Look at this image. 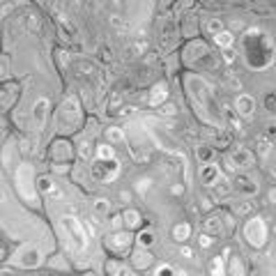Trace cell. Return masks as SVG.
<instances>
[{
    "label": "cell",
    "instance_id": "52a82bcc",
    "mask_svg": "<svg viewBox=\"0 0 276 276\" xmlns=\"http://www.w3.org/2000/svg\"><path fill=\"white\" fill-rule=\"evenodd\" d=\"M235 108H237V113H240L242 118H251L253 115V111H256V99L251 95H237V99H235Z\"/></svg>",
    "mask_w": 276,
    "mask_h": 276
},
{
    "label": "cell",
    "instance_id": "8d00e7d4",
    "mask_svg": "<svg viewBox=\"0 0 276 276\" xmlns=\"http://www.w3.org/2000/svg\"><path fill=\"white\" fill-rule=\"evenodd\" d=\"M120 198H122V200H131V193H129V191H122Z\"/></svg>",
    "mask_w": 276,
    "mask_h": 276
},
{
    "label": "cell",
    "instance_id": "9c48e42d",
    "mask_svg": "<svg viewBox=\"0 0 276 276\" xmlns=\"http://www.w3.org/2000/svg\"><path fill=\"white\" fill-rule=\"evenodd\" d=\"M235 189L244 193V196H253L256 191H258V184L251 180L249 175H237V180H235Z\"/></svg>",
    "mask_w": 276,
    "mask_h": 276
},
{
    "label": "cell",
    "instance_id": "4316f807",
    "mask_svg": "<svg viewBox=\"0 0 276 276\" xmlns=\"http://www.w3.org/2000/svg\"><path fill=\"white\" fill-rule=\"evenodd\" d=\"M58 147H60V150H58V156H60V159H65V156H71V150H65V147H69L67 143H58ZM53 156H55V150H53Z\"/></svg>",
    "mask_w": 276,
    "mask_h": 276
},
{
    "label": "cell",
    "instance_id": "30bf717a",
    "mask_svg": "<svg viewBox=\"0 0 276 276\" xmlns=\"http://www.w3.org/2000/svg\"><path fill=\"white\" fill-rule=\"evenodd\" d=\"M166 97H168V86H166V83H156V86L152 87V95H150L147 102L152 104V106H159L161 102H166Z\"/></svg>",
    "mask_w": 276,
    "mask_h": 276
},
{
    "label": "cell",
    "instance_id": "f1b7e54d",
    "mask_svg": "<svg viewBox=\"0 0 276 276\" xmlns=\"http://www.w3.org/2000/svg\"><path fill=\"white\" fill-rule=\"evenodd\" d=\"M198 244H200V246H203V249H207V246H212V235H200V237H198Z\"/></svg>",
    "mask_w": 276,
    "mask_h": 276
},
{
    "label": "cell",
    "instance_id": "74e56055",
    "mask_svg": "<svg viewBox=\"0 0 276 276\" xmlns=\"http://www.w3.org/2000/svg\"><path fill=\"white\" fill-rule=\"evenodd\" d=\"M108 2H113V7H118V9H120V0H108Z\"/></svg>",
    "mask_w": 276,
    "mask_h": 276
},
{
    "label": "cell",
    "instance_id": "ab89813d",
    "mask_svg": "<svg viewBox=\"0 0 276 276\" xmlns=\"http://www.w3.org/2000/svg\"><path fill=\"white\" fill-rule=\"evenodd\" d=\"M0 2H2V0H0Z\"/></svg>",
    "mask_w": 276,
    "mask_h": 276
},
{
    "label": "cell",
    "instance_id": "836d02e7",
    "mask_svg": "<svg viewBox=\"0 0 276 276\" xmlns=\"http://www.w3.org/2000/svg\"><path fill=\"white\" fill-rule=\"evenodd\" d=\"M156 276H172V269L171 267H159V272H156Z\"/></svg>",
    "mask_w": 276,
    "mask_h": 276
},
{
    "label": "cell",
    "instance_id": "7402d4cb",
    "mask_svg": "<svg viewBox=\"0 0 276 276\" xmlns=\"http://www.w3.org/2000/svg\"><path fill=\"white\" fill-rule=\"evenodd\" d=\"M108 274H113V276H127V269L122 267V265H118V262H108Z\"/></svg>",
    "mask_w": 276,
    "mask_h": 276
},
{
    "label": "cell",
    "instance_id": "f546056e",
    "mask_svg": "<svg viewBox=\"0 0 276 276\" xmlns=\"http://www.w3.org/2000/svg\"><path fill=\"white\" fill-rule=\"evenodd\" d=\"M224 62H228V65L235 62V53L230 51V49H224Z\"/></svg>",
    "mask_w": 276,
    "mask_h": 276
},
{
    "label": "cell",
    "instance_id": "7a4b0ae2",
    "mask_svg": "<svg viewBox=\"0 0 276 276\" xmlns=\"http://www.w3.org/2000/svg\"><path fill=\"white\" fill-rule=\"evenodd\" d=\"M244 237H246L249 244H253V246H262V244H265V240H267V225L262 221V216H253V219L246 221Z\"/></svg>",
    "mask_w": 276,
    "mask_h": 276
},
{
    "label": "cell",
    "instance_id": "d4e9b609",
    "mask_svg": "<svg viewBox=\"0 0 276 276\" xmlns=\"http://www.w3.org/2000/svg\"><path fill=\"white\" fill-rule=\"evenodd\" d=\"M106 138H108V140H111V143H118V140H122V131L120 129H115V127H113V129H106Z\"/></svg>",
    "mask_w": 276,
    "mask_h": 276
},
{
    "label": "cell",
    "instance_id": "d6986e66",
    "mask_svg": "<svg viewBox=\"0 0 276 276\" xmlns=\"http://www.w3.org/2000/svg\"><path fill=\"white\" fill-rule=\"evenodd\" d=\"M37 187L42 191H46V193H53V196H60V191H53V182L49 180V177H39L37 180Z\"/></svg>",
    "mask_w": 276,
    "mask_h": 276
},
{
    "label": "cell",
    "instance_id": "7c38bea8",
    "mask_svg": "<svg viewBox=\"0 0 276 276\" xmlns=\"http://www.w3.org/2000/svg\"><path fill=\"white\" fill-rule=\"evenodd\" d=\"M205 230H207V235H221V230H224V221H221V214L207 216Z\"/></svg>",
    "mask_w": 276,
    "mask_h": 276
},
{
    "label": "cell",
    "instance_id": "484cf974",
    "mask_svg": "<svg viewBox=\"0 0 276 276\" xmlns=\"http://www.w3.org/2000/svg\"><path fill=\"white\" fill-rule=\"evenodd\" d=\"M198 159L200 161H209L212 159V150L209 147H198Z\"/></svg>",
    "mask_w": 276,
    "mask_h": 276
},
{
    "label": "cell",
    "instance_id": "8992f818",
    "mask_svg": "<svg viewBox=\"0 0 276 276\" xmlns=\"http://www.w3.org/2000/svg\"><path fill=\"white\" fill-rule=\"evenodd\" d=\"M65 228H67L69 235L74 237V246H76V249H86L87 237H86V233H83V228H81V224H78L76 219H65Z\"/></svg>",
    "mask_w": 276,
    "mask_h": 276
},
{
    "label": "cell",
    "instance_id": "ba28073f",
    "mask_svg": "<svg viewBox=\"0 0 276 276\" xmlns=\"http://www.w3.org/2000/svg\"><path fill=\"white\" fill-rule=\"evenodd\" d=\"M219 177H221V172H219V168H216L214 164H205L200 168V182H203L205 187H214Z\"/></svg>",
    "mask_w": 276,
    "mask_h": 276
},
{
    "label": "cell",
    "instance_id": "d590c367",
    "mask_svg": "<svg viewBox=\"0 0 276 276\" xmlns=\"http://www.w3.org/2000/svg\"><path fill=\"white\" fill-rule=\"evenodd\" d=\"M172 193H175V196H182V187H180V184H175V187H172Z\"/></svg>",
    "mask_w": 276,
    "mask_h": 276
},
{
    "label": "cell",
    "instance_id": "83f0119b",
    "mask_svg": "<svg viewBox=\"0 0 276 276\" xmlns=\"http://www.w3.org/2000/svg\"><path fill=\"white\" fill-rule=\"evenodd\" d=\"M152 242H155V233H152V230H147V233H140V244L150 246Z\"/></svg>",
    "mask_w": 276,
    "mask_h": 276
},
{
    "label": "cell",
    "instance_id": "d6a6232c",
    "mask_svg": "<svg viewBox=\"0 0 276 276\" xmlns=\"http://www.w3.org/2000/svg\"><path fill=\"white\" fill-rule=\"evenodd\" d=\"M166 115V113H168V115H177V108H175V106H172V104H168V106H166L164 104V111H161Z\"/></svg>",
    "mask_w": 276,
    "mask_h": 276
},
{
    "label": "cell",
    "instance_id": "e0dca14e",
    "mask_svg": "<svg viewBox=\"0 0 276 276\" xmlns=\"http://www.w3.org/2000/svg\"><path fill=\"white\" fill-rule=\"evenodd\" d=\"M205 30H207V34L214 37V34H219L221 30H224V21H221V18H209V21L205 23Z\"/></svg>",
    "mask_w": 276,
    "mask_h": 276
},
{
    "label": "cell",
    "instance_id": "3957f363",
    "mask_svg": "<svg viewBox=\"0 0 276 276\" xmlns=\"http://www.w3.org/2000/svg\"><path fill=\"white\" fill-rule=\"evenodd\" d=\"M118 172H120V166H118V161H111V159L108 161L97 159L95 166H92V175L102 182H111L113 177H118Z\"/></svg>",
    "mask_w": 276,
    "mask_h": 276
},
{
    "label": "cell",
    "instance_id": "ffe728a7",
    "mask_svg": "<svg viewBox=\"0 0 276 276\" xmlns=\"http://www.w3.org/2000/svg\"><path fill=\"white\" fill-rule=\"evenodd\" d=\"M97 159H102V161L113 159V147L111 145H99L97 147Z\"/></svg>",
    "mask_w": 276,
    "mask_h": 276
},
{
    "label": "cell",
    "instance_id": "44dd1931",
    "mask_svg": "<svg viewBox=\"0 0 276 276\" xmlns=\"http://www.w3.org/2000/svg\"><path fill=\"white\" fill-rule=\"evenodd\" d=\"M265 108L269 113H276V90H269L265 95Z\"/></svg>",
    "mask_w": 276,
    "mask_h": 276
},
{
    "label": "cell",
    "instance_id": "2e32d148",
    "mask_svg": "<svg viewBox=\"0 0 276 276\" xmlns=\"http://www.w3.org/2000/svg\"><path fill=\"white\" fill-rule=\"evenodd\" d=\"M214 42L221 46V49H230L233 46V33H228V30H221L219 34H214Z\"/></svg>",
    "mask_w": 276,
    "mask_h": 276
},
{
    "label": "cell",
    "instance_id": "6da1fadb",
    "mask_svg": "<svg viewBox=\"0 0 276 276\" xmlns=\"http://www.w3.org/2000/svg\"><path fill=\"white\" fill-rule=\"evenodd\" d=\"M244 53H246V60L249 65H253L256 60V67L262 69L272 62V42L265 33H258V30H251L246 37H244Z\"/></svg>",
    "mask_w": 276,
    "mask_h": 276
},
{
    "label": "cell",
    "instance_id": "9a60e30c",
    "mask_svg": "<svg viewBox=\"0 0 276 276\" xmlns=\"http://www.w3.org/2000/svg\"><path fill=\"white\" fill-rule=\"evenodd\" d=\"M134 265H136V267H150V265H152V256H150V253H145V251H136V253H134Z\"/></svg>",
    "mask_w": 276,
    "mask_h": 276
},
{
    "label": "cell",
    "instance_id": "277c9868",
    "mask_svg": "<svg viewBox=\"0 0 276 276\" xmlns=\"http://www.w3.org/2000/svg\"><path fill=\"white\" fill-rule=\"evenodd\" d=\"M131 242H134V237H131L129 230H115V233H111L108 237H106V244H108V249L115 251V253H122V251H127L131 246Z\"/></svg>",
    "mask_w": 276,
    "mask_h": 276
},
{
    "label": "cell",
    "instance_id": "4fadbf2b",
    "mask_svg": "<svg viewBox=\"0 0 276 276\" xmlns=\"http://www.w3.org/2000/svg\"><path fill=\"white\" fill-rule=\"evenodd\" d=\"M191 237V225L187 221H180V224H175L172 228V240L175 242H187Z\"/></svg>",
    "mask_w": 276,
    "mask_h": 276
},
{
    "label": "cell",
    "instance_id": "603a6c76",
    "mask_svg": "<svg viewBox=\"0 0 276 276\" xmlns=\"http://www.w3.org/2000/svg\"><path fill=\"white\" fill-rule=\"evenodd\" d=\"M212 272H214V276H225L224 260H221V258H214V260H212Z\"/></svg>",
    "mask_w": 276,
    "mask_h": 276
},
{
    "label": "cell",
    "instance_id": "5b68a950",
    "mask_svg": "<svg viewBox=\"0 0 276 276\" xmlns=\"http://www.w3.org/2000/svg\"><path fill=\"white\" fill-rule=\"evenodd\" d=\"M253 164H256V156L249 150H235L230 155V166H235L237 171H249L253 168Z\"/></svg>",
    "mask_w": 276,
    "mask_h": 276
},
{
    "label": "cell",
    "instance_id": "5bb4252c",
    "mask_svg": "<svg viewBox=\"0 0 276 276\" xmlns=\"http://www.w3.org/2000/svg\"><path fill=\"white\" fill-rule=\"evenodd\" d=\"M46 113H49V99H39V102L34 104V120H37V127H44V122H46Z\"/></svg>",
    "mask_w": 276,
    "mask_h": 276
},
{
    "label": "cell",
    "instance_id": "f35d334b",
    "mask_svg": "<svg viewBox=\"0 0 276 276\" xmlns=\"http://www.w3.org/2000/svg\"><path fill=\"white\" fill-rule=\"evenodd\" d=\"M200 2H203V0H200ZM205 2H209V0H205Z\"/></svg>",
    "mask_w": 276,
    "mask_h": 276
},
{
    "label": "cell",
    "instance_id": "ac0fdd59",
    "mask_svg": "<svg viewBox=\"0 0 276 276\" xmlns=\"http://www.w3.org/2000/svg\"><path fill=\"white\" fill-rule=\"evenodd\" d=\"M92 209H95L99 216H106L108 212H111V203H108L106 198H99V200H95V203H92Z\"/></svg>",
    "mask_w": 276,
    "mask_h": 276
},
{
    "label": "cell",
    "instance_id": "cb8c5ba5",
    "mask_svg": "<svg viewBox=\"0 0 276 276\" xmlns=\"http://www.w3.org/2000/svg\"><path fill=\"white\" fill-rule=\"evenodd\" d=\"M214 187H216V193H219V196H225V193L230 191V187H228V180H224V177H219Z\"/></svg>",
    "mask_w": 276,
    "mask_h": 276
},
{
    "label": "cell",
    "instance_id": "e575fe53",
    "mask_svg": "<svg viewBox=\"0 0 276 276\" xmlns=\"http://www.w3.org/2000/svg\"><path fill=\"white\" fill-rule=\"evenodd\" d=\"M122 225V216H113V228H120Z\"/></svg>",
    "mask_w": 276,
    "mask_h": 276
},
{
    "label": "cell",
    "instance_id": "4dcf8cb0",
    "mask_svg": "<svg viewBox=\"0 0 276 276\" xmlns=\"http://www.w3.org/2000/svg\"><path fill=\"white\" fill-rule=\"evenodd\" d=\"M267 203L269 205H276V187H272V189L267 191Z\"/></svg>",
    "mask_w": 276,
    "mask_h": 276
},
{
    "label": "cell",
    "instance_id": "8fae6325",
    "mask_svg": "<svg viewBox=\"0 0 276 276\" xmlns=\"http://www.w3.org/2000/svg\"><path fill=\"white\" fill-rule=\"evenodd\" d=\"M122 224L127 225L129 230H134V228H138V225L143 224V216H140L138 209H127V212L122 214Z\"/></svg>",
    "mask_w": 276,
    "mask_h": 276
},
{
    "label": "cell",
    "instance_id": "1f68e13d",
    "mask_svg": "<svg viewBox=\"0 0 276 276\" xmlns=\"http://www.w3.org/2000/svg\"><path fill=\"white\" fill-rule=\"evenodd\" d=\"M260 155H262V156L269 155V143H267V140H260Z\"/></svg>",
    "mask_w": 276,
    "mask_h": 276
}]
</instances>
